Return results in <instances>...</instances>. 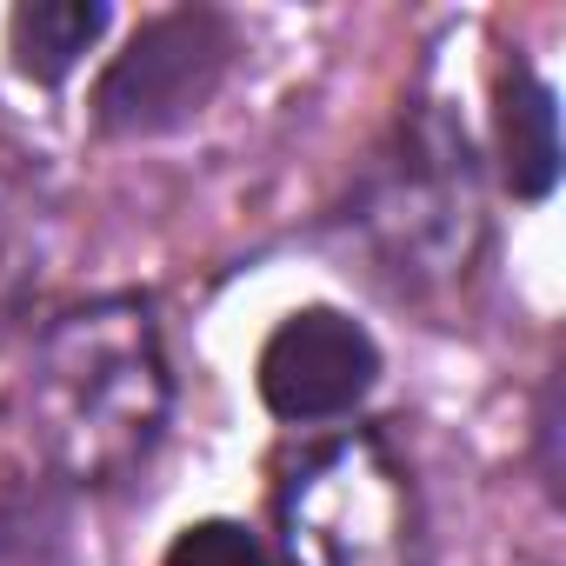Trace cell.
Returning <instances> with one entry per match:
<instances>
[{
	"instance_id": "4",
	"label": "cell",
	"mask_w": 566,
	"mask_h": 566,
	"mask_svg": "<svg viewBox=\"0 0 566 566\" xmlns=\"http://www.w3.org/2000/svg\"><path fill=\"white\" fill-rule=\"evenodd\" d=\"M107 34V8L101 0H28V8H14V67L41 87L67 81L81 67V54Z\"/></svg>"
},
{
	"instance_id": "5",
	"label": "cell",
	"mask_w": 566,
	"mask_h": 566,
	"mask_svg": "<svg viewBox=\"0 0 566 566\" xmlns=\"http://www.w3.org/2000/svg\"><path fill=\"white\" fill-rule=\"evenodd\" d=\"M167 566H266V553H260V539H253L247 526H233V520H200V526H187V533L174 539Z\"/></svg>"
},
{
	"instance_id": "2",
	"label": "cell",
	"mask_w": 566,
	"mask_h": 566,
	"mask_svg": "<svg viewBox=\"0 0 566 566\" xmlns=\"http://www.w3.org/2000/svg\"><path fill=\"white\" fill-rule=\"evenodd\" d=\"M380 374V354L360 321L334 307H307L280 327L260 354V400L280 420H327L347 413Z\"/></svg>"
},
{
	"instance_id": "1",
	"label": "cell",
	"mask_w": 566,
	"mask_h": 566,
	"mask_svg": "<svg viewBox=\"0 0 566 566\" xmlns=\"http://www.w3.org/2000/svg\"><path fill=\"white\" fill-rule=\"evenodd\" d=\"M233 41L213 14H167L154 28L134 34V48L107 67L101 81V120L120 134H160L174 120H187L227 67Z\"/></svg>"
},
{
	"instance_id": "3",
	"label": "cell",
	"mask_w": 566,
	"mask_h": 566,
	"mask_svg": "<svg viewBox=\"0 0 566 566\" xmlns=\"http://www.w3.org/2000/svg\"><path fill=\"white\" fill-rule=\"evenodd\" d=\"M500 167L520 200H539L559 180V107L553 87L533 81L526 67L500 81Z\"/></svg>"
}]
</instances>
